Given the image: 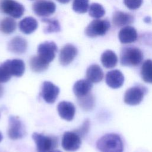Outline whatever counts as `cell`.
<instances>
[{"mask_svg":"<svg viewBox=\"0 0 152 152\" xmlns=\"http://www.w3.org/2000/svg\"><path fill=\"white\" fill-rule=\"evenodd\" d=\"M57 50L58 47L55 42L46 41L38 46L37 55L49 64L55 58Z\"/></svg>","mask_w":152,"mask_h":152,"instance_id":"obj_9","label":"cell"},{"mask_svg":"<svg viewBox=\"0 0 152 152\" xmlns=\"http://www.w3.org/2000/svg\"><path fill=\"white\" fill-rule=\"evenodd\" d=\"M101 62L105 68H112L118 63V57L112 50H106L101 55Z\"/></svg>","mask_w":152,"mask_h":152,"instance_id":"obj_22","label":"cell"},{"mask_svg":"<svg viewBox=\"0 0 152 152\" xmlns=\"http://www.w3.org/2000/svg\"><path fill=\"white\" fill-rule=\"evenodd\" d=\"M1 31L5 34H11L13 33L17 27V23L15 21L10 17H6L4 18L0 25Z\"/></svg>","mask_w":152,"mask_h":152,"instance_id":"obj_26","label":"cell"},{"mask_svg":"<svg viewBox=\"0 0 152 152\" xmlns=\"http://www.w3.org/2000/svg\"><path fill=\"white\" fill-rule=\"evenodd\" d=\"M26 134L24 125L18 117L10 116L8 119V135L11 140L21 139Z\"/></svg>","mask_w":152,"mask_h":152,"instance_id":"obj_6","label":"cell"},{"mask_svg":"<svg viewBox=\"0 0 152 152\" xmlns=\"http://www.w3.org/2000/svg\"><path fill=\"white\" fill-rule=\"evenodd\" d=\"M103 72L100 66L97 64L90 65L86 71L87 80L91 83H97L101 81L103 78Z\"/></svg>","mask_w":152,"mask_h":152,"instance_id":"obj_20","label":"cell"},{"mask_svg":"<svg viewBox=\"0 0 152 152\" xmlns=\"http://www.w3.org/2000/svg\"><path fill=\"white\" fill-rule=\"evenodd\" d=\"M97 148L101 152H123L124 145L120 136L116 134H107L96 142Z\"/></svg>","mask_w":152,"mask_h":152,"instance_id":"obj_1","label":"cell"},{"mask_svg":"<svg viewBox=\"0 0 152 152\" xmlns=\"http://www.w3.org/2000/svg\"><path fill=\"white\" fill-rule=\"evenodd\" d=\"M92 87V83L88 80H80L74 84L73 91L77 97H81L90 93Z\"/></svg>","mask_w":152,"mask_h":152,"instance_id":"obj_18","label":"cell"},{"mask_svg":"<svg viewBox=\"0 0 152 152\" xmlns=\"http://www.w3.org/2000/svg\"><path fill=\"white\" fill-rule=\"evenodd\" d=\"M143 59L142 51L136 47H124L121 52L120 62L124 66H134L139 65Z\"/></svg>","mask_w":152,"mask_h":152,"instance_id":"obj_2","label":"cell"},{"mask_svg":"<svg viewBox=\"0 0 152 152\" xmlns=\"http://www.w3.org/2000/svg\"><path fill=\"white\" fill-rule=\"evenodd\" d=\"M124 3L128 9L135 10L141 6L142 0H124Z\"/></svg>","mask_w":152,"mask_h":152,"instance_id":"obj_32","label":"cell"},{"mask_svg":"<svg viewBox=\"0 0 152 152\" xmlns=\"http://www.w3.org/2000/svg\"><path fill=\"white\" fill-rule=\"evenodd\" d=\"M34 12L39 17H48L55 12L56 5L50 0H37L32 7Z\"/></svg>","mask_w":152,"mask_h":152,"instance_id":"obj_10","label":"cell"},{"mask_svg":"<svg viewBox=\"0 0 152 152\" xmlns=\"http://www.w3.org/2000/svg\"><path fill=\"white\" fill-rule=\"evenodd\" d=\"M106 83L109 87L112 88H118L124 83V76L118 69L111 70L106 75Z\"/></svg>","mask_w":152,"mask_h":152,"instance_id":"obj_14","label":"cell"},{"mask_svg":"<svg viewBox=\"0 0 152 152\" xmlns=\"http://www.w3.org/2000/svg\"><path fill=\"white\" fill-rule=\"evenodd\" d=\"M0 11L11 17L19 18L24 12V7L15 0H0Z\"/></svg>","mask_w":152,"mask_h":152,"instance_id":"obj_5","label":"cell"},{"mask_svg":"<svg viewBox=\"0 0 152 152\" xmlns=\"http://www.w3.org/2000/svg\"><path fill=\"white\" fill-rule=\"evenodd\" d=\"M110 27L107 20L96 19L93 20L86 28V34L90 37L104 35Z\"/></svg>","mask_w":152,"mask_h":152,"instance_id":"obj_4","label":"cell"},{"mask_svg":"<svg viewBox=\"0 0 152 152\" xmlns=\"http://www.w3.org/2000/svg\"><path fill=\"white\" fill-rule=\"evenodd\" d=\"M11 74H10L8 69L4 63L0 65V83H6L8 81L11 77Z\"/></svg>","mask_w":152,"mask_h":152,"instance_id":"obj_30","label":"cell"},{"mask_svg":"<svg viewBox=\"0 0 152 152\" xmlns=\"http://www.w3.org/2000/svg\"><path fill=\"white\" fill-rule=\"evenodd\" d=\"M144 21L146 23H150L151 22V18L149 16H147L144 18Z\"/></svg>","mask_w":152,"mask_h":152,"instance_id":"obj_33","label":"cell"},{"mask_svg":"<svg viewBox=\"0 0 152 152\" xmlns=\"http://www.w3.org/2000/svg\"><path fill=\"white\" fill-rule=\"evenodd\" d=\"M27 48L26 40L21 36H15L12 38L8 44L9 51L15 54L24 53Z\"/></svg>","mask_w":152,"mask_h":152,"instance_id":"obj_17","label":"cell"},{"mask_svg":"<svg viewBox=\"0 0 152 152\" xmlns=\"http://www.w3.org/2000/svg\"><path fill=\"white\" fill-rule=\"evenodd\" d=\"M32 138L36 143L37 152H49L58 145V138L55 136H48L34 132Z\"/></svg>","mask_w":152,"mask_h":152,"instance_id":"obj_3","label":"cell"},{"mask_svg":"<svg viewBox=\"0 0 152 152\" xmlns=\"http://www.w3.org/2000/svg\"><path fill=\"white\" fill-rule=\"evenodd\" d=\"M146 91L145 87L138 86L128 88L124 95V102L132 106L140 104L142 100Z\"/></svg>","mask_w":152,"mask_h":152,"instance_id":"obj_8","label":"cell"},{"mask_svg":"<svg viewBox=\"0 0 152 152\" xmlns=\"http://www.w3.org/2000/svg\"><path fill=\"white\" fill-rule=\"evenodd\" d=\"M90 120L88 119H86L83 123V124L77 129L74 130L77 134H78L81 138L85 137L88 133L90 129Z\"/></svg>","mask_w":152,"mask_h":152,"instance_id":"obj_31","label":"cell"},{"mask_svg":"<svg viewBox=\"0 0 152 152\" xmlns=\"http://www.w3.org/2000/svg\"><path fill=\"white\" fill-rule=\"evenodd\" d=\"M142 80L148 83H152V60L147 59L144 62L141 68Z\"/></svg>","mask_w":152,"mask_h":152,"instance_id":"obj_25","label":"cell"},{"mask_svg":"<svg viewBox=\"0 0 152 152\" xmlns=\"http://www.w3.org/2000/svg\"><path fill=\"white\" fill-rule=\"evenodd\" d=\"M4 94V88L2 86V85L0 84V98Z\"/></svg>","mask_w":152,"mask_h":152,"instance_id":"obj_34","label":"cell"},{"mask_svg":"<svg viewBox=\"0 0 152 152\" xmlns=\"http://www.w3.org/2000/svg\"><path fill=\"white\" fill-rule=\"evenodd\" d=\"M138 34L136 29L130 26H126L122 27L119 33L118 38L122 43L126 44L134 42L137 40Z\"/></svg>","mask_w":152,"mask_h":152,"instance_id":"obj_16","label":"cell"},{"mask_svg":"<svg viewBox=\"0 0 152 152\" xmlns=\"http://www.w3.org/2000/svg\"><path fill=\"white\" fill-rule=\"evenodd\" d=\"M59 93L58 87L50 81H45L42 85L41 96L48 103H54Z\"/></svg>","mask_w":152,"mask_h":152,"instance_id":"obj_11","label":"cell"},{"mask_svg":"<svg viewBox=\"0 0 152 152\" xmlns=\"http://www.w3.org/2000/svg\"><path fill=\"white\" fill-rule=\"evenodd\" d=\"M49 152H62V151H61L59 150H51Z\"/></svg>","mask_w":152,"mask_h":152,"instance_id":"obj_36","label":"cell"},{"mask_svg":"<svg viewBox=\"0 0 152 152\" xmlns=\"http://www.w3.org/2000/svg\"><path fill=\"white\" fill-rule=\"evenodd\" d=\"M77 102L81 109L86 111H89L94 106L95 99L93 95L90 93L83 97H77Z\"/></svg>","mask_w":152,"mask_h":152,"instance_id":"obj_24","label":"cell"},{"mask_svg":"<svg viewBox=\"0 0 152 152\" xmlns=\"http://www.w3.org/2000/svg\"><path fill=\"white\" fill-rule=\"evenodd\" d=\"M29 64L31 69L35 72H41L45 71L49 65L38 55L32 56L30 59Z\"/></svg>","mask_w":152,"mask_h":152,"instance_id":"obj_23","label":"cell"},{"mask_svg":"<svg viewBox=\"0 0 152 152\" xmlns=\"http://www.w3.org/2000/svg\"><path fill=\"white\" fill-rule=\"evenodd\" d=\"M12 76L21 77L25 71V64L23 60L19 59H8L4 62Z\"/></svg>","mask_w":152,"mask_h":152,"instance_id":"obj_15","label":"cell"},{"mask_svg":"<svg viewBox=\"0 0 152 152\" xmlns=\"http://www.w3.org/2000/svg\"><path fill=\"white\" fill-rule=\"evenodd\" d=\"M57 110L60 117L68 121L73 119L75 113V107L74 104L67 101L59 102L57 106Z\"/></svg>","mask_w":152,"mask_h":152,"instance_id":"obj_13","label":"cell"},{"mask_svg":"<svg viewBox=\"0 0 152 152\" xmlns=\"http://www.w3.org/2000/svg\"><path fill=\"white\" fill-rule=\"evenodd\" d=\"M88 13L91 17L99 19L104 16L105 14V10L101 4L93 3L89 7Z\"/></svg>","mask_w":152,"mask_h":152,"instance_id":"obj_28","label":"cell"},{"mask_svg":"<svg viewBox=\"0 0 152 152\" xmlns=\"http://www.w3.org/2000/svg\"><path fill=\"white\" fill-rule=\"evenodd\" d=\"M80 136L75 131L65 132L62 138L61 145L62 148L67 151H75L81 146V140Z\"/></svg>","mask_w":152,"mask_h":152,"instance_id":"obj_7","label":"cell"},{"mask_svg":"<svg viewBox=\"0 0 152 152\" xmlns=\"http://www.w3.org/2000/svg\"><path fill=\"white\" fill-rule=\"evenodd\" d=\"M20 30L24 34H29L34 32L38 27L37 20L32 17H27L19 23Z\"/></svg>","mask_w":152,"mask_h":152,"instance_id":"obj_21","label":"cell"},{"mask_svg":"<svg viewBox=\"0 0 152 152\" xmlns=\"http://www.w3.org/2000/svg\"><path fill=\"white\" fill-rule=\"evenodd\" d=\"M42 21L46 23L47 26L44 28V32L46 33H56L61 30V26L59 21L56 19L42 18Z\"/></svg>","mask_w":152,"mask_h":152,"instance_id":"obj_27","label":"cell"},{"mask_svg":"<svg viewBox=\"0 0 152 152\" xmlns=\"http://www.w3.org/2000/svg\"><path fill=\"white\" fill-rule=\"evenodd\" d=\"M2 138H3L2 135V134H1V132H0V142L2 140Z\"/></svg>","mask_w":152,"mask_h":152,"instance_id":"obj_37","label":"cell"},{"mask_svg":"<svg viewBox=\"0 0 152 152\" xmlns=\"http://www.w3.org/2000/svg\"><path fill=\"white\" fill-rule=\"evenodd\" d=\"M134 17L129 13L121 11H116L112 17V22L116 27H123L128 26L133 23Z\"/></svg>","mask_w":152,"mask_h":152,"instance_id":"obj_19","label":"cell"},{"mask_svg":"<svg viewBox=\"0 0 152 152\" xmlns=\"http://www.w3.org/2000/svg\"><path fill=\"white\" fill-rule=\"evenodd\" d=\"M78 53L77 48L72 44H66L60 50L59 60L62 65H69L74 59Z\"/></svg>","mask_w":152,"mask_h":152,"instance_id":"obj_12","label":"cell"},{"mask_svg":"<svg viewBox=\"0 0 152 152\" xmlns=\"http://www.w3.org/2000/svg\"><path fill=\"white\" fill-rule=\"evenodd\" d=\"M89 8V0H74L72 9L77 13H86Z\"/></svg>","mask_w":152,"mask_h":152,"instance_id":"obj_29","label":"cell"},{"mask_svg":"<svg viewBox=\"0 0 152 152\" xmlns=\"http://www.w3.org/2000/svg\"><path fill=\"white\" fill-rule=\"evenodd\" d=\"M57 1H58L59 2H60L61 4H66V3L69 2L70 1V0H57Z\"/></svg>","mask_w":152,"mask_h":152,"instance_id":"obj_35","label":"cell"}]
</instances>
